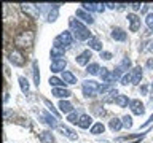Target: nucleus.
I'll use <instances>...</instances> for the list:
<instances>
[{
  "instance_id": "obj_1",
  "label": "nucleus",
  "mask_w": 153,
  "mask_h": 143,
  "mask_svg": "<svg viewBox=\"0 0 153 143\" xmlns=\"http://www.w3.org/2000/svg\"><path fill=\"white\" fill-rule=\"evenodd\" d=\"M70 29H72V35H74V38H76V40L85 41V40H89V38H91L89 29L86 26H83L80 21L70 19Z\"/></svg>"
},
{
  "instance_id": "obj_2",
  "label": "nucleus",
  "mask_w": 153,
  "mask_h": 143,
  "mask_svg": "<svg viewBox=\"0 0 153 143\" xmlns=\"http://www.w3.org/2000/svg\"><path fill=\"white\" fill-rule=\"evenodd\" d=\"M33 37L35 35H33L32 30H24V32H21L16 37L14 43H16L18 48H30L33 45Z\"/></svg>"
},
{
  "instance_id": "obj_3",
  "label": "nucleus",
  "mask_w": 153,
  "mask_h": 143,
  "mask_svg": "<svg viewBox=\"0 0 153 143\" xmlns=\"http://www.w3.org/2000/svg\"><path fill=\"white\" fill-rule=\"evenodd\" d=\"M99 88H100L99 83L94 81V80H86V81L81 83V89H83V94L86 95V97H93V95H96Z\"/></svg>"
},
{
  "instance_id": "obj_4",
  "label": "nucleus",
  "mask_w": 153,
  "mask_h": 143,
  "mask_svg": "<svg viewBox=\"0 0 153 143\" xmlns=\"http://www.w3.org/2000/svg\"><path fill=\"white\" fill-rule=\"evenodd\" d=\"M8 60L11 62L13 65H16V67H22L24 64H26V59H24L21 49H18V48H16V49H11V51H10Z\"/></svg>"
},
{
  "instance_id": "obj_5",
  "label": "nucleus",
  "mask_w": 153,
  "mask_h": 143,
  "mask_svg": "<svg viewBox=\"0 0 153 143\" xmlns=\"http://www.w3.org/2000/svg\"><path fill=\"white\" fill-rule=\"evenodd\" d=\"M21 11L24 14H27L29 18L37 19L40 16V10H38V5H32V3H22L21 5Z\"/></svg>"
},
{
  "instance_id": "obj_6",
  "label": "nucleus",
  "mask_w": 153,
  "mask_h": 143,
  "mask_svg": "<svg viewBox=\"0 0 153 143\" xmlns=\"http://www.w3.org/2000/svg\"><path fill=\"white\" fill-rule=\"evenodd\" d=\"M74 43V35H72V32H62L59 37L54 40V45H59V46H69V45H72Z\"/></svg>"
},
{
  "instance_id": "obj_7",
  "label": "nucleus",
  "mask_w": 153,
  "mask_h": 143,
  "mask_svg": "<svg viewBox=\"0 0 153 143\" xmlns=\"http://www.w3.org/2000/svg\"><path fill=\"white\" fill-rule=\"evenodd\" d=\"M56 130L59 132V133H62L64 137H67L69 140H72V142H75L76 138H78V133H76V132H74L72 129H69L67 126H64V124H59V126L56 127Z\"/></svg>"
},
{
  "instance_id": "obj_8",
  "label": "nucleus",
  "mask_w": 153,
  "mask_h": 143,
  "mask_svg": "<svg viewBox=\"0 0 153 143\" xmlns=\"http://www.w3.org/2000/svg\"><path fill=\"white\" fill-rule=\"evenodd\" d=\"M129 108H131V111H132L134 114H137V116H142V114L145 113V107H143V103H142L139 99L131 100V103H129Z\"/></svg>"
},
{
  "instance_id": "obj_9",
  "label": "nucleus",
  "mask_w": 153,
  "mask_h": 143,
  "mask_svg": "<svg viewBox=\"0 0 153 143\" xmlns=\"http://www.w3.org/2000/svg\"><path fill=\"white\" fill-rule=\"evenodd\" d=\"M128 21H129V30L131 32H137L140 29V18L134 13H129L128 14Z\"/></svg>"
},
{
  "instance_id": "obj_10",
  "label": "nucleus",
  "mask_w": 153,
  "mask_h": 143,
  "mask_svg": "<svg viewBox=\"0 0 153 143\" xmlns=\"http://www.w3.org/2000/svg\"><path fill=\"white\" fill-rule=\"evenodd\" d=\"M81 7H83V10H86L88 13H102L104 10H105V3H81Z\"/></svg>"
},
{
  "instance_id": "obj_11",
  "label": "nucleus",
  "mask_w": 153,
  "mask_h": 143,
  "mask_svg": "<svg viewBox=\"0 0 153 143\" xmlns=\"http://www.w3.org/2000/svg\"><path fill=\"white\" fill-rule=\"evenodd\" d=\"M75 14H76V18H80L81 21H85L86 24H89V26L94 22V18H93V14H91V13H88V11H86V10H83V8H78V10L75 11Z\"/></svg>"
},
{
  "instance_id": "obj_12",
  "label": "nucleus",
  "mask_w": 153,
  "mask_h": 143,
  "mask_svg": "<svg viewBox=\"0 0 153 143\" xmlns=\"http://www.w3.org/2000/svg\"><path fill=\"white\" fill-rule=\"evenodd\" d=\"M64 52H65V48L64 46L53 45L51 46V51H50V56L53 57V60H57V59H62V57H64Z\"/></svg>"
},
{
  "instance_id": "obj_13",
  "label": "nucleus",
  "mask_w": 153,
  "mask_h": 143,
  "mask_svg": "<svg viewBox=\"0 0 153 143\" xmlns=\"http://www.w3.org/2000/svg\"><path fill=\"white\" fill-rule=\"evenodd\" d=\"M91 57H93V52H91V49H86V51L81 52V54L76 56V64H78V65H88Z\"/></svg>"
},
{
  "instance_id": "obj_14",
  "label": "nucleus",
  "mask_w": 153,
  "mask_h": 143,
  "mask_svg": "<svg viewBox=\"0 0 153 143\" xmlns=\"http://www.w3.org/2000/svg\"><path fill=\"white\" fill-rule=\"evenodd\" d=\"M40 116H42V119H43V122H46L51 129H56L57 126H59V124L56 122V116H54V114H50L48 111H43Z\"/></svg>"
},
{
  "instance_id": "obj_15",
  "label": "nucleus",
  "mask_w": 153,
  "mask_h": 143,
  "mask_svg": "<svg viewBox=\"0 0 153 143\" xmlns=\"http://www.w3.org/2000/svg\"><path fill=\"white\" fill-rule=\"evenodd\" d=\"M67 67V62L65 59H57V60H53L51 62V72L53 73H59V72H64V69Z\"/></svg>"
},
{
  "instance_id": "obj_16",
  "label": "nucleus",
  "mask_w": 153,
  "mask_h": 143,
  "mask_svg": "<svg viewBox=\"0 0 153 143\" xmlns=\"http://www.w3.org/2000/svg\"><path fill=\"white\" fill-rule=\"evenodd\" d=\"M54 97H57V99H62V100H65L67 97H70L72 95V92L69 89H65V88H53V92H51Z\"/></svg>"
},
{
  "instance_id": "obj_17",
  "label": "nucleus",
  "mask_w": 153,
  "mask_h": 143,
  "mask_svg": "<svg viewBox=\"0 0 153 143\" xmlns=\"http://www.w3.org/2000/svg\"><path fill=\"white\" fill-rule=\"evenodd\" d=\"M100 78H102V81L105 84H110L113 83V81H117V76H115V73H112V72H108L107 69H102L100 70Z\"/></svg>"
},
{
  "instance_id": "obj_18",
  "label": "nucleus",
  "mask_w": 153,
  "mask_h": 143,
  "mask_svg": "<svg viewBox=\"0 0 153 143\" xmlns=\"http://www.w3.org/2000/svg\"><path fill=\"white\" fill-rule=\"evenodd\" d=\"M78 126L81 129H91L94 126V124H93V118H91L89 114H81L80 121H78Z\"/></svg>"
},
{
  "instance_id": "obj_19",
  "label": "nucleus",
  "mask_w": 153,
  "mask_h": 143,
  "mask_svg": "<svg viewBox=\"0 0 153 143\" xmlns=\"http://www.w3.org/2000/svg\"><path fill=\"white\" fill-rule=\"evenodd\" d=\"M142 69L140 67H134L131 70V83L132 84H140V80H142Z\"/></svg>"
},
{
  "instance_id": "obj_20",
  "label": "nucleus",
  "mask_w": 153,
  "mask_h": 143,
  "mask_svg": "<svg viewBox=\"0 0 153 143\" xmlns=\"http://www.w3.org/2000/svg\"><path fill=\"white\" fill-rule=\"evenodd\" d=\"M110 35H112V38L117 40V41H126V32H124L123 29H120V27H115Z\"/></svg>"
},
{
  "instance_id": "obj_21",
  "label": "nucleus",
  "mask_w": 153,
  "mask_h": 143,
  "mask_svg": "<svg viewBox=\"0 0 153 143\" xmlns=\"http://www.w3.org/2000/svg\"><path fill=\"white\" fill-rule=\"evenodd\" d=\"M88 46H89V49H93V51L102 52V43H100V40L96 38V37H91L88 40Z\"/></svg>"
},
{
  "instance_id": "obj_22",
  "label": "nucleus",
  "mask_w": 153,
  "mask_h": 143,
  "mask_svg": "<svg viewBox=\"0 0 153 143\" xmlns=\"http://www.w3.org/2000/svg\"><path fill=\"white\" fill-rule=\"evenodd\" d=\"M42 143H54V135L51 133V130H43L40 132V135H38Z\"/></svg>"
},
{
  "instance_id": "obj_23",
  "label": "nucleus",
  "mask_w": 153,
  "mask_h": 143,
  "mask_svg": "<svg viewBox=\"0 0 153 143\" xmlns=\"http://www.w3.org/2000/svg\"><path fill=\"white\" fill-rule=\"evenodd\" d=\"M59 110L65 114H70L72 111H74V107H72V103L69 102V100H61L59 102Z\"/></svg>"
},
{
  "instance_id": "obj_24",
  "label": "nucleus",
  "mask_w": 153,
  "mask_h": 143,
  "mask_svg": "<svg viewBox=\"0 0 153 143\" xmlns=\"http://www.w3.org/2000/svg\"><path fill=\"white\" fill-rule=\"evenodd\" d=\"M57 16H59V5H51V10L48 13V21L50 22H54Z\"/></svg>"
},
{
  "instance_id": "obj_25",
  "label": "nucleus",
  "mask_w": 153,
  "mask_h": 143,
  "mask_svg": "<svg viewBox=\"0 0 153 143\" xmlns=\"http://www.w3.org/2000/svg\"><path fill=\"white\" fill-rule=\"evenodd\" d=\"M62 81H64L65 84H75L76 78H75L74 73H70V72H62Z\"/></svg>"
},
{
  "instance_id": "obj_26",
  "label": "nucleus",
  "mask_w": 153,
  "mask_h": 143,
  "mask_svg": "<svg viewBox=\"0 0 153 143\" xmlns=\"http://www.w3.org/2000/svg\"><path fill=\"white\" fill-rule=\"evenodd\" d=\"M108 127L112 129L113 132H118L120 129L123 127V122H121V119H118V118H113V119H110V122H108Z\"/></svg>"
},
{
  "instance_id": "obj_27",
  "label": "nucleus",
  "mask_w": 153,
  "mask_h": 143,
  "mask_svg": "<svg viewBox=\"0 0 153 143\" xmlns=\"http://www.w3.org/2000/svg\"><path fill=\"white\" fill-rule=\"evenodd\" d=\"M105 130V126L102 122H94V126L89 129V132L93 133V135H99V133H104Z\"/></svg>"
},
{
  "instance_id": "obj_28",
  "label": "nucleus",
  "mask_w": 153,
  "mask_h": 143,
  "mask_svg": "<svg viewBox=\"0 0 153 143\" xmlns=\"http://www.w3.org/2000/svg\"><path fill=\"white\" fill-rule=\"evenodd\" d=\"M115 103L118 105V107H128L129 103H131V100L128 99V95H123V94H120L117 100H115Z\"/></svg>"
},
{
  "instance_id": "obj_29",
  "label": "nucleus",
  "mask_w": 153,
  "mask_h": 143,
  "mask_svg": "<svg viewBox=\"0 0 153 143\" xmlns=\"http://www.w3.org/2000/svg\"><path fill=\"white\" fill-rule=\"evenodd\" d=\"M18 81H19V86H21V91L24 94H29V91H30V86H29V81L24 78V76H19L18 78Z\"/></svg>"
},
{
  "instance_id": "obj_30",
  "label": "nucleus",
  "mask_w": 153,
  "mask_h": 143,
  "mask_svg": "<svg viewBox=\"0 0 153 143\" xmlns=\"http://www.w3.org/2000/svg\"><path fill=\"white\" fill-rule=\"evenodd\" d=\"M50 84L53 88H64L65 83L62 81V78H57V76H51L50 78Z\"/></svg>"
},
{
  "instance_id": "obj_31",
  "label": "nucleus",
  "mask_w": 153,
  "mask_h": 143,
  "mask_svg": "<svg viewBox=\"0 0 153 143\" xmlns=\"http://www.w3.org/2000/svg\"><path fill=\"white\" fill-rule=\"evenodd\" d=\"M129 67H131V59H128V57H124V59L121 60V64H120V65L117 67V69H118L120 72H121V73H124V72H126V70L129 69Z\"/></svg>"
},
{
  "instance_id": "obj_32",
  "label": "nucleus",
  "mask_w": 153,
  "mask_h": 143,
  "mask_svg": "<svg viewBox=\"0 0 153 143\" xmlns=\"http://www.w3.org/2000/svg\"><path fill=\"white\" fill-rule=\"evenodd\" d=\"M32 67H33V83H35V84L38 86V84H40V73H38V62H37V60H33Z\"/></svg>"
},
{
  "instance_id": "obj_33",
  "label": "nucleus",
  "mask_w": 153,
  "mask_h": 143,
  "mask_svg": "<svg viewBox=\"0 0 153 143\" xmlns=\"http://www.w3.org/2000/svg\"><path fill=\"white\" fill-rule=\"evenodd\" d=\"M100 67L97 65V64H89L88 65V69H86V72H88L89 75H100Z\"/></svg>"
},
{
  "instance_id": "obj_34",
  "label": "nucleus",
  "mask_w": 153,
  "mask_h": 143,
  "mask_svg": "<svg viewBox=\"0 0 153 143\" xmlns=\"http://www.w3.org/2000/svg\"><path fill=\"white\" fill-rule=\"evenodd\" d=\"M43 103H45V105H46V108H48V111H50V113H53V114H54V116H56V118H59V111H57V110H56L54 107H53V103L50 102V100H48V99H43Z\"/></svg>"
},
{
  "instance_id": "obj_35",
  "label": "nucleus",
  "mask_w": 153,
  "mask_h": 143,
  "mask_svg": "<svg viewBox=\"0 0 153 143\" xmlns=\"http://www.w3.org/2000/svg\"><path fill=\"white\" fill-rule=\"evenodd\" d=\"M121 122H123V127H124V129H131V127H132V118L128 116V114L121 118Z\"/></svg>"
},
{
  "instance_id": "obj_36",
  "label": "nucleus",
  "mask_w": 153,
  "mask_h": 143,
  "mask_svg": "<svg viewBox=\"0 0 153 143\" xmlns=\"http://www.w3.org/2000/svg\"><path fill=\"white\" fill-rule=\"evenodd\" d=\"M67 121L72 122V124H78V121H80V116L76 114V111H72L70 114H67Z\"/></svg>"
},
{
  "instance_id": "obj_37",
  "label": "nucleus",
  "mask_w": 153,
  "mask_h": 143,
  "mask_svg": "<svg viewBox=\"0 0 153 143\" xmlns=\"http://www.w3.org/2000/svg\"><path fill=\"white\" fill-rule=\"evenodd\" d=\"M118 95H120V94H118V91H117V89H112V91L108 92V97L105 99V102H115Z\"/></svg>"
},
{
  "instance_id": "obj_38",
  "label": "nucleus",
  "mask_w": 153,
  "mask_h": 143,
  "mask_svg": "<svg viewBox=\"0 0 153 143\" xmlns=\"http://www.w3.org/2000/svg\"><path fill=\"white\" fill-rule=\"evenodd\" d=\"M113 88H112V84H102L99 88V91H97V94H105V92H110Z\"/></svg>"
},
{
  "instance_id": "obj_39",
  "label": "nucleus",
  "mask_w": 153,
  "mask_h": 143,
  "mask_svg": "<svg viewBox=\"0 0 153 143\" xmlns=\"http://www.w3.org/2000/svg\"><path fill=\"white\" fill-rule=\"evenodd\" d=\"M145 24L148 29H153V13H148L145 16Z\"/></svg>"
},
{
  "instance_id": "obj_40",
  "label": "nucleus",
  "mask_w": 153,
  "mask_h": 143,
  "mask_svg": "<svg viewBox=\"0 0 153 143\" xmlns=\"http://www.w3.org/2000/svg\"><path fill=\"white\" fill-rule=\"evenodd\" d=\"M120 81H121V84H124V86H126L128 83H131V73H124L123 78L120 80Z\"/></svg>"
},
{
  "instance_id": "obj_41",
  "label": "nucleus",
  "mask_w": 153,
  "mask_h": 143,
  "mask_svg": "<svg viewBox=\"0 0 153 143\" xmlns=\"http://www.w3.org/2000/svg\"><path fill=\"white\" fill-rule=\"evenodd\" d=\"M100 57H102V59H105V60H110V59H112V52L102 51V52H100Z\"/></svg>"
},
{
  "instance_id": "obj_42",
  "label": "nucleus",
  "mask_w": 153,
  "mask_h": 143,
  "mask_svg": "<svg viewBox=\"0 0 153 143\" xmlns=\"http://www.w3.org/2000/svg\"><path fill=\"white\" fill-rule=\"evenodd\" d=\"M129 7H131V8L134 10V11H139V10H142V7H143V5H140V3H131Z\"/></svg>"
},
{
  "instance_id": "obj_43",
  "label": "nucleus",
  "mask_w": 153,
  "mask_h": 143,
  "mask_svg": "<svg viewBox=\"0 0 153 143\" xmlns=\"http://www.w3.org/2000/svg\"><path fill=\"white\" fill-rule=\"evenodd\" d=\"M150 122H153V114H152L150 118H148V121H145V124H142V127H145V126H148V124H150Z\"/></svg>"
},
{
  "instance_id": "obj_44",
  "label": "nucleus",
  "mask_w": 153,
  "mask_h": 143,
  "mask_svg": "<svg viewBox=\"0 0 153 143\" xmlns=\"http://www.w3.org/2000/svg\"><path fill=\"white\" fill-rule=\"evenodd\" d=\"M147 91H148L147 86H142V88H140V92H142V95H145V94H147Z\"/></svg>"
},
{
  "instance_id": "obj_45",
  "label": "nucleus",
  "mask_w": 153,
  "mask_h": 143,
  "mask_svg": "<svg viewBox=\"0 0 153 143\" xmlns=\"http://www.w3.org/2000/svg\"><path fill=\"white\" fill-rule=\"evenodd\" d=\"M148 49L153 52V40H152V41H148Z\"/></svg>"
},
{
  "instance_id": "obj_46",
  "label": "nucleus",
  "mask_w": 153,
  "mask_h": 143,
  "mask_svg": "<svg viewBox=\"0 0 153 143\" xmlns=\"http://www.w3.org/2000/svg\"><path fill=\"white\" fill-rule=\"evenodd\" d=\"M147 10H148V5H143V7H142V10H140V11H142V13H147Z\"/></svg>"
},
{
  "instance_id": "obj_47",
  "label": "nucleus",
  "mask_w": 153,
  "mask_h": 143,
  "mask_svg": "<svg viewBox=\"0 0 153 143\" xmlns=\"http://www.w3.org/2000/svg\"><path fill=\"white\" fill-rule=\"evenodd\" d=\"M150 89H152V92H153V83H152V86H150Z\"/></svg>"
}]
</instances>
